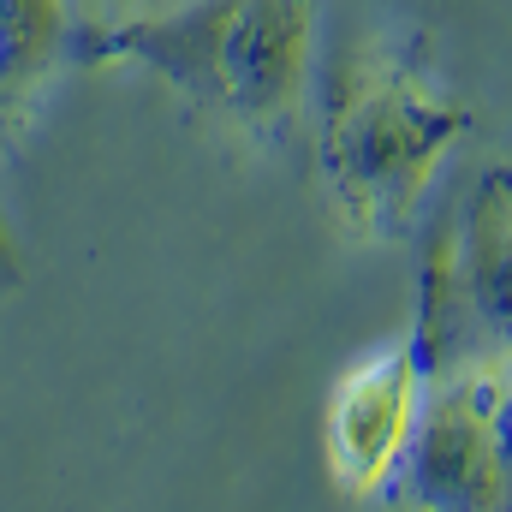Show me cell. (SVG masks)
<instances>
[{"label": "cell", "instance_id": "obj_3", "mask_svg": "<svg viewBox=\"0 0 512 512\" xmlns=\"http://www.w3.org/2000/svg\"><path fill=\"white\" fill-rule=\"evenodd\" d=\"M411 340L423 370L512 364V161L483 167L435 221Z\"/></svg>", "mask_w": 512, "mask_h": 512}, {"label": "cell", "instance_id": "obj_8", "mask_svg": "<svg viewBox=\"0 0 512 512\" xmlns=\"http://www.w3.org/2000/svg\"><path fill=\"white\" fill-rule=\"evenodd\" d=\"M102 6H120V12H143V6H161V0H102Z\"/></svg>", "mask_w": 512, "mask_h": 512}, {"label": "cell", "instance_id": "obj_2", "mask_svg": "<svg viewBox=\"0 0 512 512\" xmlns=\"http://www.w3.org/2000/svg\"><path fill=\"white\" fill-rule=\"evenodd\" d=\"M471 108L447 96L399 42H370L340 60L322 108V185L358 239H399L459 137Z\"/></svg>", "mask_w": 512, "mask_h": 512}, {"label": "cell", "instance_id": "obj_4", "mask_svg": "<svg viewBox=\"0 0 512 512\" xmlns=\"http://www.w3.org/2000/svg\"><path fill=\"white\" fill-rule=\"evenodd\" d=\"M382 501L429 512L512 507V364L429 370Z\"/></svg>", "mask_w": 512, "mask_h": 512}, {"label": "cell", "instance_id": "obj_5", "mask_svg": "<svg viewBox=\"0 0 512 512\" xmlns=\"http://www.w3.org/2000/svg\"><path fill=\"white\" fill-rule=\"evenodd\" d=\"M423 352L417 340L382 346L376 358H364L358 370H346L328 399V423H322V447H328V471L340 483V495H382L399 447L411 435L417 399H423Z\"/></svg>", "mask_w": 512, "mask_h": 512}, {"label": "cell", "instance_id": "obj_1", "mask_svg": "<svg viewBox=\"0 0 512 512\" xmlns=\"http://www.w3.org/2000/svg\"><path fill=\"white\" fill-rule=\"evenodd\" d=\"M316 54V0H161L78 30L84 66L161 78L215 126L274 143L292 126Z\"/></svg>", "mask_w": 512, "mask_h": 512}, {"label": "cell", "instance_id": "obj_6", "mask_svg": "<svg viewBox=\"0 0 512 512\" xmlns=\"http://www.w3.org/2000/svg\"><path fill=\"white\" fill-rule=\"evenodd\" d=\"M72 0H0V143H12L66 72L78 60Z\"/></svg>", "mask_w": 512, "mask_h": 512}, {"label": "cell", "instance_id": "obj_7", "mask_svg": "<svg viewBox=\"0 0 512 512\" xmlns=\"http://www.w3.org/2000/svg\"><path fill=\"white\" fill-rule=\"evenodd\" d=\"M0 286H18V251H12V227H6V203H0Z\"/></svg>", "mask_w": 512, "mask_h": 512}]
</instances>
